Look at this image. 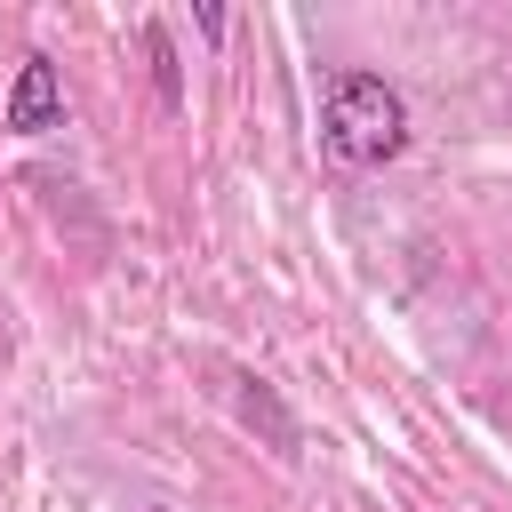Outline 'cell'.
<instances>
[{
    "label": "cell",
    "mask_w": 512,
    "mask_h": 512,
    "mask_svg": "<svg viewBox=\"0 0 512 512\" xmlns=\"http://www.w3.org/2000/svg\"><path fill=\"white\" fill-rule=\"evenodd\" d=\"M8 128H16V136H48V128H64V80H56V64H48L40 48L16 64V88H8Z\"/></svg>",
    "instance_id": "cell-2"
},
{
    "label": "cell",
    "mask_w": 512,
    "mask_h": 512,
    "mask_svg": "<svg viewBox=\"0 0 512 512\" xmlns=\"http://www.w3.org/2000/svg\"><path fill=\"white\" fill-rule=\"evenodd\" d=\"M320 136L344 168H384L408 152V104L384 72H328L320 88Z\"/></svg>",
    "instance_id": "cell-1"
},
{
    "label": "cell",
    "mask_w": 512,
    "mask_h": 512,
    "mask_svg": "<svg viewBox=\"0 0 512 512\" xmlns=\"http://www.w3.org/2000/svg\"><path fill=\"white\" fill-rule=\"evenodd\" d=\"M144 48H152V64H160V96L176 104V64H168V32H160V24H144Z\"/></svg>",
    "instance_id": "cell-3"
}]
</instances>
